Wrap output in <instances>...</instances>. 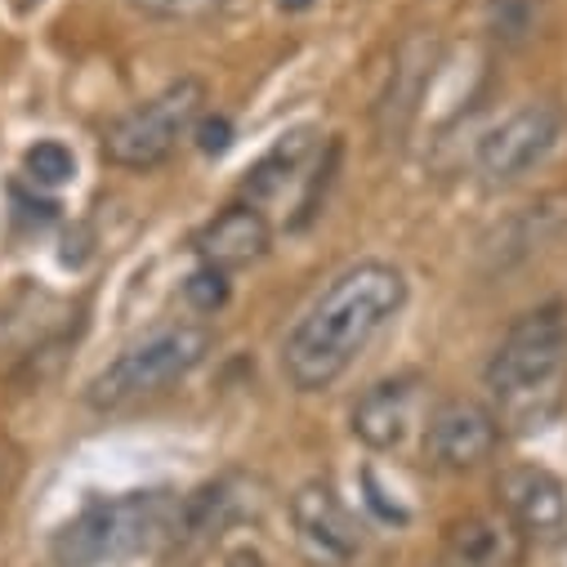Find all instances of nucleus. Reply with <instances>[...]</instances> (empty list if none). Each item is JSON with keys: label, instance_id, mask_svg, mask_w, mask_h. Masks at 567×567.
I'll use <instances>...</instances> for the list:
<instances>
[{"label": "nucleus", "instance_id": "obj_1", "mask_svg": "<svg viewBox=\"0 0 567 567\" xmlns=\"http://www.w3.org/2000/svg\"><path fill=\"white\" fill-rule=\"evenodd\" d=\"M406 277L393 264L367 259L344 268L331 287L305 309L281 344V375L300 393L331 389L367 349L371 340L402 313Z\"/></svg>", "mask_w": 567, "mask_h": 567}, {"label": "nucleus", "instance_id": "obj_2", "mask_svg": "<svg viewBox=\"0 0 567 567\" xmlns=\"http://www.w3.org/2000/svg\"><path fill=\"white\" fill-rule=\"evenodd\" d=\"M487 393L496 402L501 430L536 434L563 411V384H567V318L558 305H545L509 327L501 349L492 353Z\"/></svg>", "mask_w": 567, "mask_h": 567}, {"label": "nucleus", "instance_id": "obj_3", "mask_svg": "<svg viewBox=\"0 0 567 567\" xmlns=\"http://www.w3.org/2000/svg\"><path fill=\"white\" fill-rule=\"evenodd\" d=\"M179 509H184V496H175L171 487L99 496L50 536V563L54 567H121L130 558L157 554L162 545H175Z\"/></svg>", "mask_w": 567, "mask_h": 567}, {"label": "nucleus", "instance_id": "obj_4", "mask_svg": "<svg viewBox=\"0 0 567 567\" xmlns=\"http://www.w3.org/2000/svg\"><path fill=\"white\" fill-rule=\"evenodd\" d=\"M210 353V331L202 322H171L148 331L144 340L125 344L94 380L85 384V402L94 411H121L138 398H153L175 380L193 375Z\"/></svg>", "mask_w": 567, "mask_h": 567}, {"label": "nucleus", "instance_id": "obj_5", "mask_svg": "<svg viewBox=\"0 0 567 567\" xmlns=\"http://www.w3.org/2000/svg\"><path fill=\"white\" fill-rule=\"evenodd\" d=\"M202 103H206V85L197 76L171 81L148 103L121 112L103 130V157L112 166H125V171H153V166H162L193 134V125L202 121Z\"/></svg>", "mask_w": 567, "mask_h": 567}, {"label": "nucleus", "instance_id": "obj_6", "mask_svg": "<svg viewBox=\"0 0 567 567\" xmlns=\"http://www.w3.org/2000/svg\"><path fill=\"white\" fill-rule=\"evenodd\" d=\"M563 134V112L558 103L540 99V103H523L518 112H509L501 125H492L478 144V175L492 188L518 184L527 171H536Z\"/></svg>", "mask_w": 567, "mask_h": 567}, {"label": "nucleus", "instance_id": "obj_7", "mask_svg": "<svg viewBox=\"0 0 567 567\" xmlns=\"http://www.w3.org/2000/svg\"><path fill=\"white\" fill-rule=\"evenodd\" d=\"M291 527H296V545L318 567H349L362 554V523L353 518L344 496L322 478L305 483L291 496Z\"/></svg>", "mask_w": 567, "mask_h": 567}, {"label": "nucleus", "instance_id": "obj_8", "mask_svg": "<svg viewBox=\"0 0 567 567\" xmlns=\"http://www.w3.org/2000/svg\"><path fill=\"white\" fill-rule=\"evenodd\" d=\"M496 496L514 532L532 545H563L567 540V487L545 465H514L496 478Z\"/></svg>", "mask_w": 567, "mask_h": 567}, {"label": "nucleus", "instance_id": "obj_9", "mask_svg": "<svg viewBox=\"0 0 567 567\" xmlns=\"http://www.w3.org/2000/svg\"><path fill=\"white\" fill-rule=\"evenodd\" d=\"M496 447H501V420L492 406H483L474 398L443 402L430 420V434H424V452L447 474L478 470L483 461H492Z\"/></svg>", "mask_w": 567, "mask_h": 567}, {"label": "nucleus", "instance_id": "obj_10", "mask_svg": "<svg viewBox=\"0 0 567 567\" xmlns=\"http://www.w3.org/2000/svg\"><path fill=\"white\" fill-rule=\"evenodd\" d=\"M193 246H197L202 264L228 272V268H246V264L264 259L268 246H272V228H268V215H264L259 206L233 202V206H224V210L197 233Z\"/></svg>", "mask_w": 567, "mask_h": 567}, {"label": "nucleus", "instance_id": "obj_11", "mask_svg": "<svg viewBox=\"0 0 567 567\" xmlns=\"http://www.w3.org/2000/svg\"><path fill=\"white\" fill-rule=\"evenodd\" d=\"M411 406H415V380H380L353 402V439H362L371 452H393L406 443L411 430Z\"/></svg>", "mask_w": 567, "mask_h": 567}, {"label": "nucleus", "instance_id": "obj_12", "mask_svg": "<svg viewBox=\"0 0 567 567\" xmlns=\"http://www.w3.org/2000/svg\"><path fill=\"white\" fill-rule=\"evenodd\" d=\"M523 536L509 518L496 514H470L456 518L443 536V567H518Z\"/></svg>", "mask_w": 567, "mask_h": 567}, {"label": "nucleus", "instance_id": "obj_13", "mask_svg": "<svg viewBox=\"0 0 567 567\" xmlns=\"http://www.w3.org/2000/svg\"><path fill=\"white\" fill-rule=\"evenodd\" d=\"M318 157V134L313 130H291V134H281L272 153L259 157V166L250 171L246 188H241V202L250 206H268V202H281L309 171V162Z\"/></svg>", "mask_w": 567, "mask_h": 567}, {"label": "nucleus", "instance_id": "obj_14", "mask_svg": "<svg viewBox=\"0 0 567 567\" xmlns=\"http://www.w3.org/2000/svg\"><path fill=\"white\" fill-rule=\"evenodd\" d=\"M545 14V0H487V32L501 45H523Z\"/></svg>", "mask_w": 567, "mask_h": 567}, {"label": "nucleus", "instance_id": "obj_15", "mask_svg": "<svg viewBox=\"0 0 567 567\" xmlns=\"http://www.w3.org/2000/svg\"><path fill=\"white\" fill-rule=\"evenodd\" d=\"M23 175L37 184V188H63L76 179V157L72 148H63L59 138H41L23 153Z\"/></svg>", "mask_w": 567, "mask_h": 567}, {"label": "nucleus", "instance_id": "obj_16", "mask_svg": "<svg viewBox=\"0 0 567 567\" xmlns=\"http://www.w3.org/2000/svg\"><path fill=\"white\" fill-rule=\"evenodd\" d=\"M184 300H188L197 313H215V309H224V305H228V272L202 264V268L184 281Z\"/></svg>", "mask_w": 567, "mask_h": 567}, {"label": "nucleus", "instance_id": "obj_17", "mask_svg": "<svg viewBox=\"0 0 567 567\" xmlns=\"http://www.w3.org/2000/svg\"><path fill=\"white\" fill-rule=\"evenodd\" d=\"M130 6L153 14V19H193V14H206V10L224 6V0H130Z\"/></svg>", "mask_w": 567, "mask_h": 567}, {"label": "nucleus", "instance_id": "obj_18", "mask_svg": "<svg viewBox=\"0 0 567 567\" xmlns=\"http://www.w3.org/2000/svg\"><path fill=\"white\" fill-rule=\"evenodd\" d=\"M197 144H202V153H224L228 144H233V121L228 116H206L202 125H197Z\"/></svg>", "mask_w": 567, "mask_h": 567}, {"label": "nucleus", "instance_id": "obj_19", "mask_svg": "<svg viewBox=\"0 0 567 567\" xmlns=\"http://www.w3.org/2000/svg\"><path fill=\"white\" fill-rule=\"evenodd\" d=\"M277 6L287 10V14H300V10H309V6H313V0H277Z\"/></svg>", "mask_w": 567, "mask_h": 567}, {"label": "nucleus", "instance_id": "obj_20", "mask_svg": "<svg viewBox=\"0 0 567 567\" xmlns=\"http://www.w3.org/2000/svg\"><path fill=\"white\" fill-rule=\"evenodd\" d=\"M14 6H19V10H23V14H32V10H37V6H41V0H14Z\"/></svg>", "mask_w": 567, "mask_h": 567}, {"label": "nucleus", "instance_id": "obj_21", "mask_svg": "<svg viewBox=\"0 0 567 567\" xmlns=\"http://www.w3.org/2000/svg\"><path fill=\"white\" fill-rule=\"evenodd\" d=\"M439 567H443V563H439Z\"/></svg>", "mask_w": 567, "mask_h": 567}]
</instances>
